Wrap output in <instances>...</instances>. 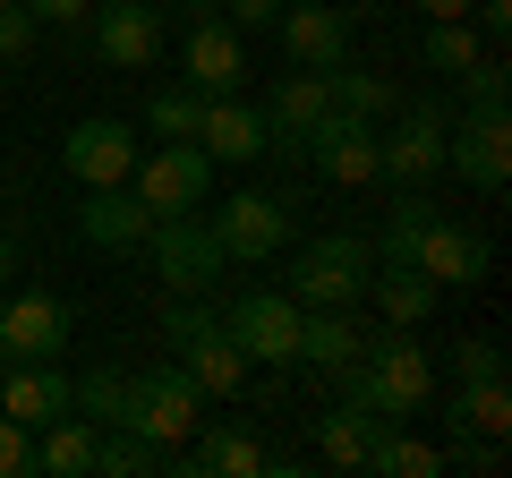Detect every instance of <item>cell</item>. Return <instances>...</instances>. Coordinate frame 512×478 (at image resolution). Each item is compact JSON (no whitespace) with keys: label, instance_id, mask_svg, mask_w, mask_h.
<instances>
[{"label":"cell","instance_id":"24","mask_svg":"<svg viewBox=\"0 0 512 478\" xmlns=\"http://www.w3.org/2000/svg\"><path fill=\"white\" fill-rule=\"evenodd\" d=\"M367 299H376V316L384 325H402V333H419L427 316H436V282L419 274V265H384V274H367Z\"/></svg>","mask_w":512,"mask_h":478},{"label":"cell","instance_id":"27","mask_svg":"<svg viewBox=\"0 0 512 478\" xmlns=\"http://www.w3.org/2000/svg\"><path fill=\"white\" fill-rule=\"evenodd\" d=\"M154 470H180V453L154 436H137V427H103V444H94V478H154Z\"/></svg>","mask_w":512,"mask_h":478},{"label":"cell","instance_id":"29","mask_svg":"<svg viewBox=\"0 0 512 478\" xmlns=\"http://www.w3.org/2000/svg\"><path fill=\"white\" fill-rule=\"evenodd\" d=\"M367 470L376 478H444V444H419V436H402V427H384L376 453H367Z\"/></svg>","mask_w":512,"mask_h":478},{"label":"cell","instance_id":"1","mask_svg":"<svg viewBox=\"0 0 512 478\" xmlns=\"http://www.w3.org/2000/svg\"><path fill=\"white\" fill-rule=\"evenodd\" d=\"M333 385H342L350 402H367L376 419H393V427H402V419H419V410H427V393H436V368H427V350L410 342L402 325H384L376 342L359 350V368H350V376H333Z\"/></svg>","mask_w":512,"mask_h":478},{"label":"cell","instance_id":"22","mask_svg":"<svg viewBox=\"0 0 512 478\" xmlns=\"http://www.w3.org/2000/svg\"><path fill=\"white\" fill-rule=\"evenodd\" d=\"M180 470H205V478H256L265 470V444L231 419H197V436L180 444Z\"/></svg>","mask_w":512,"mask_h":478},{"label":"cell","instance_id":"37","mask_svg":"<svg viewBox=\"0 0 512 478\" xmlns=\"http://www.w3.org/2000/svg\"><path fill=\"white\" fill-rule=\"evenodd\" d=\"M35 52V18L26 9H0V60H26Z\"/></svg>","mask_w":512,"mask_h":478},{"label":"cell","instance_id":"5","mask_svg":"<svg viewBox=\"0 0 512 478\" xmlns=\"http://www.w3.org/2000/svg\"><path fill=\"white\" fill-rule=\"evenodd\" d=\"M222 333L248 350V368H299V299L291 291H231Z\"/></svg>","mask_w":512,"mask_h":478},{"label":"cell","instance_id":"34","mask_svg":"<svg viewBox=\"0 0 512 478\" xmlns=\"http://www.w3.org/2000/svg\"><path fill=\"white\" fill-rule=\"evenodd\" d=\"M453 368H461V376H504V342H487V333H470V342L453 350Z\"/></svg>","mask_w":512,"mask_h":478},{"label":"cell","instance_id":"2","mask_svg":"<svg viewBox=\"0 0 512 478\" xmlns=\"http://www.w3.org/2000/svg\"><path fill=\"white\" fill-rule=\"evenodd\" d=\"M163 342H171V368H180L205 402H239V393H248V350L222 333V316L205 308V299H171Z\"/></svg>","mask_w":512,"mask_h":478},{"label":"cell","instance_id":"8","mask_svg":"<svg viewBox=\"0 0 512 478\" xmlns=\"http://www.w3.org/2000/svg\"><path fill=\"white\" fill-rule=\"evenodd\" d=\"M205 231H214L222 265H265V257H282V248H291V205L248 188V197H231L222 214H205Z\"/></svg>","mask_w":512,"mask_h":478},{"label":"cell","instance_id":"32","mask_svg":"<svg viewBox=\"0 0 512 478\" xmlns=\"http://www.w3.org/2000/svg\"><path fill=\"white\" fill-rule=\"evenodd\" d=\"M197 111H205L197 86H163V94L146 103V129H154V137H197Z\"/></svg>","mask_w":512,"mask_h":478},{"label":"cell","instance_id":"13","mask_svg":"<svg viewBox=\"0 0 512 478\" xmlns=\"http://www.w3.org/2000/svg\"><path fill=\"white\" fill-rule=\"evenodd\" d=\"M137 129H128V120H77L69 137H60V171H69V180H86V188H120L128 171H137Z\"/></svg>","mask_w":512,"mask_h":478},{"label":"cell","instance_id":"21","mask_svg":"<svg viewBox=\"0 0 512 478\" xmlns=\"http://www.w3.org/2000/svg\"><path fill=\"white\" fill-rule=\"evenodd\" d=\"M367 350V325L350 308H299V359H308L316 376H350Z\"/></svg>","mask_w":512,"mask_h":478},{"label":"cell","instance_id":"11","mask_svg":"<svg viewBox=\"0 0 512 478\" xmlns=\"http://www.w3.org/2000/svg\"><path fill=\"white\" fill-rule=\"evenodd\" d=\"M94 60L111 69H154L163 60V0H94Z\"/></svg>","mask_w":512,"mask_h":478},{"label":"cell","instance_id":"14","mask_svg":"<svg viewBox=\"0 0 512 478\" xmlns=\"http://www.w3.org/2000/svg\"><path fill=\"white\" fill-rule=\"evenodd\" d=\"M180 77L197 94H239L248 86V43H239V26L222 18H188V43H180Z\"/></svg>","mask_w":512,"mask_h":478},{"label":"cell","instance_id":"28","mask_svg":"<svg viewBox=\"0 0 512 478\" xmlns=\"http://www.w3.org/2000/svg\"><path fill=\"white\" fill-rule=\"evenodd\" d=\"M478 52H487V43H478L470 18H427V35H419V60H427L436 77H470Z\"/></svg>","mask_w":512,"mask_h":478},{"label":"cell","instance_id":"9","mask_svg":"<svg viewBox=\"0 0 512 478\" xmlns=\"http://www.w3.org/2000/svg\"><path fill=\"white\" fill-rule=\"evenodd\" d=\"M77 308L60 291H0V359H60Z\"/></svg>","mask_w":512,"mask_h":478},{"label":"cell","instance_id":"38","mask_svg":"<svg viewBox=\"0 0 512 478\" xmlns=\"http://www.w3.org/2000/svg\"><path fill=\"white\" fill-rule=\"evenodd\" d=\"M222 18H231V26H256V35H274L282 0H222Z\"/></svg>","mask_w":512,"mask_h":478},{"label":"cell","instance_id":"17","mask_svg":"<svg viewBox=\"0 0 512 478\" xmlns=\"http://www.w3.org/2000/svg\"><path fill=\"white\" fill-rule=\"evenodd\" d=\"M274 35H282V52H291V69H333V60H350V18L333 0H282Z\"/></svg>","mask_w":512,"mask_h":478},{"label":"cell","instance_id":"23","mask_svg":"<svg viewBox=\"0 0 512 478\" xmlns=\"http://www.w3.org/2000/svg\"><path fill=\"white\" fill-rule=\"evenodd\" d=\"M384 427H393V419H376L367 402H350V393H342V410L316 419V453H325V470H367V453H376Z\"/></svg>","mask_w":512,"mask_h":478},{"label":"cell","instance_id":"3","mask_svg":"<svg viewBox=\"0 0 512 478\" xmlns=\"http://www.w3.org/2000/svg\"><path fill=\"white\" fill-rule=\"evenodd\" d=\"M128 188L146 197V214H197L205 188H214V163H205L197 137H154L146 154H137V171H128Z\"/></svg>","mask_w":512,"mask_h":478},{"label":"cell","instance_id":"39","mask_svg":"<svg viewBox=\"0 0 512 478\" xmlns=\"http://www.w3.org/2000/svg\"><path fill=\"white\" fill-rule=\"evenodd\" d=\"M419 18H470V0H410Z\"/></svg>","mask_w":512,"mask_h":478},{"label":"cell","instance_id":"35","mask_svg":"<svg viewBox=\"0 0 512 478\" xmlns=\"http://www.w3.org/2000/svg\"><path fill=\"white\" fill-rule=\"evenodd\" d=\"M18 9H26L35 26H86V18H94V0H18Z\"/></svg>","mask_w":512,"mask_h":478},{"label":"cell","instance_id":"26","mask_svg":"<svg viewBox=\"0 0 512 478\" xmlns=\"http://www.w3.org/2000/svg\"><path fill=\"white\" fill-rule=\"evenodd\" d=\"M444 427H470V436H512V393H504V376H461L453 402H444Z\"/></svg>","mask_w":512,"mask_h":478},{"label":"cell","instance_id":"30","mask_svg":"<svg viewBox=\"0 0 512 478\" xmlns=\"http://www.w3.org/2000/svg\"><path fill=\"white\" fill-rule=\"evenodd\" d=\"M333 111H359V120H384L393 111V77H376V69H359V60H333Z\"/></svg>","mask_w":512,"mask_h":478},{"label":"cell","instance_id":"6","mask_svg":"<svg viewBox=\"0 0 512 478\" xmlns=\"http://www.w3.org/2000/svg\"><path fill=\"white\" fill-rule=\"evenodd\" d=\"M146 257L180 299H205L222 282V248H214V231H205V214H163L146 231Z\"/></svg>","mask_w":512,"mask_h":478},{"label":"cell","instance_id":"40","mask_svg":"<svg viewBox=\"0 0 512 478\" xmlns=\"http://www.w3.org/2000/svg\"><path fill=\"white\" fill-rule=\"evenodd\" d=\"M333 9H342V18L359 26V18H384V9H393V0H333Z\"/></svg>","mask_w":512,"mask_h":478},{"label":"cell","instance_id":"41","mask_svg":"<svg viewBox=\"0 0 512 478\" xmlns=\"http://www.w3.org/2000/svg\"><path fill=\"white\" fill-rule=\"evenodd\" d=\"M9 274H18V239L0 231V291H9Z\"/></svg>","mask_w":512,"mask_h":478},{"label":"cell","instance_id":"10","mask_svg":"<svg viewBox=\"0 0 512 478\" xmlns=\"http://www.w3.org/2000/svg\"><path fill=\"white\" fill-rule=\"evenodd\" d=\"M444 171H461L470 188H504L512 180V129H504V103H470L461 129H444Z\"/></svg>","mask_w":512,"mask_h":478},{"label":"cell","instance_id":"31","mask_svg":"<svg viewBox=\"0 0 512 478\" xmlns=\"http://www.w3.org/2000/svg\"><path fill=\"white\" fill-rule=\"evenodd\" d=\"M427 222H436V205H427V188H402V197H393V214H384V265H410L419 257V231Z\"/></svg>","mask_w":512,"mask_h":478},{"label":"cell","instance_id":"15","mask_svg":"<svg viewBox=\"0 0 512 478\" xmlns=\"http://www.w3.org/2000/svg\"><path fill=\"white\" fill-rule=\"evenodd\" d=\"M0 410L18 427H52L77 410V385L60 376V359H0Z\"/></svg>","mask_w":512,"mask_h":478},{"label":"cell","instance_id":"20","mask_svg":"<svg viewBox=\"0 0 512 478\" xmlns=\"http://www.w3.org/2000/svg\"><path fill=\"white\" fill-rule=\"evenodd\" d=\"M197 146H205V163H256V154H274V137H265V111H256V103H239V94H205Z\"/></svg>","mask_w":512,"mask_h":478},{"label":"cell","instance_id":"7","mask_svg":"<svg viewBox=\"0 0 512 478\" xmlns=\"http://www.w3.org/2000/svg\"><path fill=\"white\" fill-rule=\"evenodd\" d=\"M444 129H453V111H444V103H410L402 120H393V137H376V180L427 188L444 171Z\"/></svg>","mask_w":512,"mask_h":478},{"label":"cell","instance_id":"12","mask_svg":"<svg viewBox=\"0 0 512 478\" xmlns=\"http://www.w3.org/2000/svg\"><path fill=\"white\" fill-rule=\"evenodd\" d=\"M376 137L384 129L359 120V111H325L299 154H316V180H333V188H376Z\"/></svg>","mask_w":512,"mask_h":478},{"label":"cell","instance_id":"4","mask_svg":"<svg viewBox=\"0 0 512 478\" xmlns=\"http://www.w3.org/2000/svg\"><path fill=\"white\" fill-rule=\"evenodd\" d=\"M367 274H376V248L350 239V231H333V239H316V248H299L291 299H299V308H359V299H367Z\"/></svg>","mask_w":512,"mask_h":478},{"label":"cell","instance_id":"16","mask_svg":"<svg viewBox=\"0 0 512 478\" xmlns=\"http://www.w3.org/2000/svg\"><path fill=\"white\" fill-rule=\"evenodd\" d=\"M146 231H154V214H146V197L137 188H86V205H77V239L86 248H103V257H137L146 248Z\"/></svg>","mask_w":512,"mask_h":478},{"label":"cell","instance_id":"18","mask_svg":"<svg viewBox=\"0 0 512 478\" xmlns=\"http://www.w3.org/2000/svg\"><path fill=\"white\" fill-rule=\"evenodd\" d=\"M325 111H333V77H325V69L274 77V94H265V137H274V154H299Z\"/></svg>","mask_w":512,"mask_h":478},{"label":"cell","instance_id":"33","mask_svg":"<svg viewBox=\"0 0 512 478\" xmlns=\"http://www.w3.org/2000/svg\"><path fill=\"white\" fill-rule=\"evenodd\" d=\"M0 478H35V427H18L0 410Z\"/></svg>","mask_w":512,"mask_h":478},{"label":"cell","instance_id":"19","mask_svg":"<svg viewBox=\"0 0 512 478\" xmlns=\"http://www.w3.org/2000/svg\"><path fill=\"white\" fill-rule=\"evenodd\" d=\"M419 265L427 282H436V291H470V282H487V239L470 231V222H453V214H436L419 231Z\"/></svg>","mask_w":512,"mask_h":478},{"label":"cell","instance_id":"36","mask_svg":"<svg viewBox=\"0 0 512 478\" xmlns=\"http://www.w3.org/2000/svg\"><path fill=\"white\" fill-rule=\"evenodd\" d=\"M504 77H512L504 60H495V52H478V69L461 77V86H470V103H504Z\"/></svg>","mask_w":512,"mask_h":478},{"label":"cell","instance_id":"42","mask_svg":"<svg viewBox=\"0 0 512 478\" xmlns=\"http://www.w3.org/2000/svg\"><path fill=\"white\" fill-rule=\"evenodd\" d=\"M0 9H18V0H0Z\"/></svg>","mask_w":512,"mask_h":478},{"label":"cell","instance_id":"25","mask_svg":"<svg viewBox=\"0 0 512 478\" xmlns=\"http://www.w3.org/2000/svg\"><path fill=\"white\" fill-rule=\"evenodd\" d=\"M94 444H103V427H94V419L35 427V478H94Z\"/></svg>","mask_w":512,"mask_h":478}]
</instances>
